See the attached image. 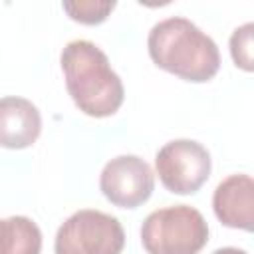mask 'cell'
Returning a JSON list of instances; mask_svg holds the SVG:
<instances>
[{"label":"cell","instance_id":"cell-10","mask_svg":"<svg viewBox=\"0 0 254 254\" xmlns=\"http://www.w3.org/2000/svg\"><path fill=\"white\" fill-rule=\"evenodd\" d=\"M62 8L71 20L79 24L95 26L107 20V16L115 8V2L113 0H77V2H64Z\"/></svg>","mask_w":254,"mask_h":254},{"label":"cell","instance_id":"cell-9","mask_svg":"<svg viewBox=\"0 0 254 254\" xmlns=\"http://www.w3.org/2000/svg\"><path fill=\"white\" fill-rule=\"evenodd\" d=\"M42 232L28 216L0 218V254H40Z\"/></svg>","mask_w":254,"mask_h":254},{"label":"cell","instance_id":"cell-5","mask_svg":"<svg viewBox=\"0 0 254 254\" xmlns=\"http://www.w3.org/2000/svg\"><path fill=\"white\" fill-rule=\"evenodd\" d=\"M155 169L167 190L175 194H192L210 175V155L192 139H175L159 149Z\"/></svg>","mask_w":254,"mask_h":254},{"label":"cell","instance_id":"cell-2","mask_svg":"<svg viewBox=\"0 0 254 254\" xmlns=\"http://www.w3.org/2000/svg\"><path fill=\"white\" fill-rule=\"evenodd\" d=\"M65 87L79 111L89 117L113 115L123 99L121 77L111 69L107 56L89 40H73L62 50Z\"/></svg>","mask_w":254,"mask_h":254},{"label":"cell","instance_id":"cell-3","mask_svg":"<svg viewBox=\"0 0 254 254\" xmlns=\"http://www.w3.org/2000/svg\"><path fill=\"white\" fill-rule=\"evenodd\" d=\"M141 242L147 254H198L208 242V224L189 204L165 206L145 218Z\"/></svg>","mask_w":254,"mask_h":254},{"label":"cell","instance_id":"cell-7","mask_svg":"<svg viewBox=\"0 0 254 254\" xmlns=\"http://www.w3.org/2000/svg\"><path fill=\"white\" fill-rule=\"evenodd\" d=\"M216 218L230 228L252 232L254 228V181L250 175H230L212 194Z\"/></svg>","mask_w":254,"mask_h":254},{"label":"cell","instance_id":"cell-12","mask_svg":"<svg viewBox=\"0 0 254 254\" xmlns=\"http://www.w3.org/2000/svg\"><path fill=\"white\" fill-rule=\"evenodd\" d=\"M212 254H248V252H244V250H240V248H218V250H214Z\"/></svg>","mask_w":254,"mask_h":254},{"label":"cell","instance_id":"cell-4","mask_svg":"<svg viewBox=\"0 0 254 254\" xmlns=\"http://www.w3.org/2000/svg\"><path fill=\"white\" fill-rule=\"evenodd\" d=\"M125 232L121 222L101 210L73 212L56 232V254H121Z\"/></svg>","mask_w":254,"mask_h":254},{"label":"cell","instance_id":"cell-8","mask_svg":"<svg viewBox=\"0 0 254 254\" xmlns=\"http://www.w3.org/2000/svg\"><path fill=\"white\" fill-rule=\"evenodd\" d=\"M42 131V115L38 107L24 97L0 99V147L26 149L36 143Z\"/></svg>","mask_w":254,"mask_h":254},{"label":"cell","instance_id":"cell-6","mask_svg":"<svg viewBox=\"0 0 254 254\" xmlns=\"http://www.w3.org/2000/svg\"><path fill=\"white\" fill-rule=\"evenodd\" d=\"M99 189L111 204L119 208H137L153 194L155 175L141 157L119 155L103 167Z\"/></svg>","mask_w":254,"mask_h":254},{"label":"cell","instance_id":"cell-1","mask_svg":"<svg viewBox=\"0 0 254 254\" xmlns=\"http://www.w3.org/2000/svg\"><path fill=\"white\" fill-rule=\"evenodd\" d=\"M147 48L155 65L187 81H208L220 67L214 40L181 16L157 22L149 32Z\"/></svg>","mask_w":254,"mask_h":254},{"label":"cell","instance_id":"cell-11","mask_svg":"<svg viewBox=\"0 0 254 254\" xmlns=\"http://www.w3.org/2000/svg\"><path fill=\"white\" fill-rule=\"evenodd\" d=\"M252 34H254V24L246 22L244 26L236 28L232 32V36H230V56H232L234 64L244 71H252L254 69Z\"/></svg>","mask_w":254,"mask_h":254}]
</instances>
